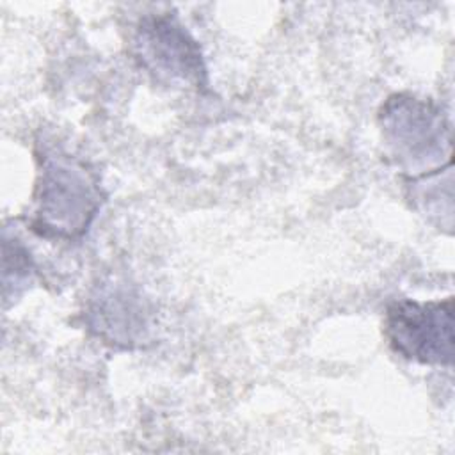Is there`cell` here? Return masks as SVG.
<instances>
[{
  "label": "cell",
  "instance_id": "1",
  "mask_svg": "<svg viewBox=\"0 0 455 455\" xmlns=\"http://www.w3.org/2000/svg\"><path fill=\"white\" fill-rule=\"evenodd\" d=\"M32 226L44 236L73 240L82 236L101 206L96 174L69 155L43 158L36 187Z\"/></svg>",
  "mask_w": 455,
  "mask_h": 455
},
{
  "label": "cell",
  "instance_id": "4",
  "mask_svg": "<svg viewBox=\"0 0 455 455\" xmlns=\"http://www.w3.org/2000/svg\"><path fill=\"white\" fill-rule=\"evenodd\" d=\"M140 64L160 80L194 87L206 84V68L196 39L171 14L144 18L135 34Z\"/></svg>",
  "mask_w": 455,
  "mask_h": 455
},
{
  "label": "cell",
  "instance_id": "2",
  "mask_svg": "<svg viewBox=\"0 0 455 455\" xmlns=\"http://www.w3.org/2000/svg\"><path fill=\"white\" fill-rule=\"evenodd\" d=\"M379 117L384 139L400 165L427 171L450 156V126L428 101L395 94L386 101Z\"/></svg>",
  "mask_w": 455,
  "mask_h": 455
},
{
  "label": "cell",
  "instance_id": "3",
  "mask_svg": "<svg viewBox=\"0 0 455 455\" xmlns=\"http://www.w3.org/2000/svg\"><path fill=\"white\" fill-rule=\"evenodd\" d=\"M384 334L400 355L425 364H451L453 300H395L386 309Z\"/></svg>",
  "mask_w": 455,
  "mask_h": 455
},
{
  "label": "cell",
  "instance_id": "5",
  "mask_svg": "<svg viewBox=\"0 0 455 455\" xmlns=\"http://www.w3.org/2000/svg\"><path fill=\"white\" fill-rule=\"evenodd\" d=\"M91 329L107 343L133 347L144 339L148 331L146 306L133 290L124 284H107L91 299Z\"/></svg>",
  "mask_w": 455,
  "mask_h": 455
}]
</instances>
